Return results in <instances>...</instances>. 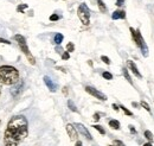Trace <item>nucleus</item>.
<instances>
[{
    "label": "nucleus",
    "mask_w": 154,
    "mask_h": 146,
    "mask_svg": "<svg viewBox=\"0 0 154 146\" xmlns=\"http://www.w3.org/2000/svg\"><path fill=\"white\" fill-rule=\"evenodd\" d=\"M74 126L76 127V129L83 135V137H85V139H88V140H93V137H91L90 132L88 131V128L85 127L84 125H82V124H74Z\"/></svg>",
    "instance_id": "7"
},
{
    "label": "nucleus",
    "mask_w": 154,
    "mask_h": 146,
    "mask_svg": "<svg viewBox=\"0 0 154 146\" xmlns=\"http://www.w3.org/2000/svg\"><path fill=\"white\" fill-rule=\"evenodd\" d=\"M131 33H132V37L134 39L135 44L140 48L142 55L145 56V57H147L148 56V48H147V45H146V43L143 40L142 35L140 33V30H134L133 27H131Z\"/></svg>",
    "instance_id": "4"
},
{
    "label": "nucleus",
    "mask_w": 154,
    "mask_h": 146,
    "mask_svg": "<svg viewBox=\"0 0 154 146\" xmlns=\"http://www.w3.org/2000/svg\"><path fill=\"white\" fill-rule=\"evenodd\" d=\"M44 82H45V84H46V87L50 89V91H52V93H55V91H57L58 89V86L49 77V76H44Z\"/></svg>",
    "instance_id": "10"
},
{
    "label": "nucleus",
    "mask_w": 154,
    "mask_h": 146,
    "mask_svg": "<svg viewBox=\"0 0 154 146\" xmlns=\"http://www.w3.org/2000/svg\"><path fill=\"white\" fill-rule=\"evenodd\" d=\"M127 65H128V68L131 69V71L134 74L136 77H139V78H142V75L140 74L139 69H137V67L135 65V63L133 62V61H127Z\"/></svg>",
    "instance_id": "11"
},
{
    "label": "nucleus",
    "mask_w": 154,
    "mask_h": 146,
    "mask_svg": "<svg viewBox=\"0 0 154 146\" xmlns=\"http://www.w3.org/2000/svg\"><path fill=\"white\" fill-rule=\"evenodd\" d=\"M145 137H146V139H148V140H149V143L153 140V138H154L153 133H152V132H149V131H146V132H145Z\"/></svg>",
    "instance_id": "19"
},
{
    "label": "nucleus",
    "mask_w": 154,
    "mask_h": 146,
    "mask_svg": "<svg viewBox=\"0 0 154 146\" xmlns=\"http://www.w3.org/2000/svg\"><path fill=\"white\" fill-rule=\"evenodd\" d=\"M109 126L110 128H113V129H120V122L117 121V120H110L109 121Z\"/></svg>",
    "instance_id": "15"
},
{
    "label": "nucleus",
    "mask_w": 154,
    "mask_h": 146,
    "mask_svg": "<svg viewBox=\"0 0 154 146\" xmlns=\"http://www.w3.org/2000/svg\"><path fill=\"white\" fill-rule=\"evenodd\" d=\"M112 18L114 20H117V19H125L126 18V12L122 11V10H116L115 12L112 14Z\"/></svg>",
    "instance_id": "12"
},
{
    "label": "nucleus",
    "mask_w": 154,
    "mask_h": 146,
    "mask_svg": "<svg viewBox=\"0 0 154 146\" xmlns=\"http://www.w3.org/2000/svg\"><path fill=\"white\" fill-rule=\"evenodd\" d=\"M29 134L27 119L24 115H14L10 119L4 133V145L19 146Z\"/></svg>",
    "instance_id": "1"
},
{
    "label": "nucleus",
    "mask_w": 154,
    "mask_h": 146,
    "mask_svg": "<svg viewBox=\"0 0 154 146\" xmlns=\"http://www.w3.org/2000/svg\"><path fill=\"white\" fill-rule=\"evenodd\" d=\"M19 81V71L12 65H1L0 67V82L5 86L16 84Z\"/></svg>",
    "instance_id": "2"
},
{
    "label": "nucleus",
    "mask_w": 154,
    "mask_h": 146,
    "mask_svg": "<svg viewBox=\"0 0 154 146\" xmlns=\"http://www.w3.org/2000/svg\"><path fill=\"white\" fill-rule=\"evenodd\" d=\"M129 129L132 131V133H135V132H136V131H135V128L133 127V126H129Z\"/></svg>",
    "instance_id": "33"
},
{
    "label": "nucleus",
    "mask_w": 154,
    "mask_h": 146,
    "mask_svg": "<svg viewBox=\"0 0 154 146\" xmlns=\"http://www.w3.org/2000/svg\"><path fill=\"white\" fill-rule=\"evenodd\" d=\"M85 91H87L88 94L93 95L94 97H96V99H98V100H101V101H106V100H107V96H106L103 93H101V91H98L97 89H95L94 87L87 86V87H85Z\"/></svg>",
    "instance_id": "6"
},
{
    "label": "nucleus",
    "mask_w": 154,
    "mask_h": 146,
    "mask_svg": "<svg viewBox=\"0 0 154 146\" xmlns=\"http://www.w3.org/2000/svg\"><path fill=\"white\" fill-rule=\"evenodd\" d=\"M0 44H7V45H10V44H11V42H8L7 39H4V38H0Z\"/></svg>",
    "instance_id": "29"
},
{
    "label": "nucleus",
    "mask_w": 154,
    "mask_h": 146,
    "mask_svg": "<svg viewBox=\"0 0 154 146\" xmlns=\"http://www.w3.org/2000/svg\"><path fill=\"white\" fill-rule=\"evenodd\" d=\"M143 146H153V145H152V143H146Z\"/></svg>",
    "instance_id": "36"
},
{
    "label": "nucleus",
    "mask_w": 154,
    "mask_h": 146,
    "mask_svg": "<svg viewBox=\"0 0 154 146\" xmlns=\"http://www.w3.org/2000/svg\"><path fill=\"white\" fill-rule=\"evenodd\" d=\"M76 146H83V145H82V141L77 140V141H76Z\"/></svg>",
    "instance_id": "35"
},
{
    "label": "nucleus",
    "mask_w": 154,
    "mask_h": 146,
    "mask_svg": "<svg viewBox=\"0 0 154 146\" xmlns=\"http://www.w3.org/2000/svg\"><path fill=\"white\" fill-rule=\"evenodd\" d=\"M68 107L70 108L71 112H75V113H78V110H77V107L75 106V103L71 101V100H68Z\"/></svg>",
    "instance_id": "16"
},
{
    "label": "nucleus",
    "mask_w": 154,
    "mask_h": 146,
    "mask_svg": "<svg viewBox=\"0 0 154 146\" xmlns=\"http://www.w3.org/2000/svg\"><path fill=\"white\" fill-rule=\"evenodd\" d=\"M93 127L95 128L96 131H98V132H100L102 135H104V134H106V131H104V128L102 127V126H100V125H94Z\"/></svg>",
    "instance_id": "18"
},
{
    "label": "nucleus",
    "mask_w": 154,
    "mask_h": 146,
    "mask_svg": "<svg viewBox=\"0 0 154 146\" xmlns=\"http://www.w3.org/2000/svg\"><path fill=\"white\" fill-rule=\"evenodd\" d=\"M23 88H24V81H21L19 80L16 84H13V87H12V89H11V95L13 96V97H17V96H19L20 93L23 91Z\"/></svg>",
    "instance_id": "8"
},
{
    "label": "nucleus",
    "mask_w": 154,
    "mask_h": 146,
    "mask_svg": "<svg viewBox=\"0 0 154 146\" xmlns=\"http://www.w3.org/2000/svg\"><path fill=\"white\" fill-rule=\"evenodd\" d=\"M114 146H126L121 140H114Z\"/></svg>",
    "instance_id": "28"
},
{
    "label": "nucleus",
    "mask_w": 154,
    "mask_h": 146,
    "mask_svg": "<svg viewBox=\"0 0 154 146\" xmlns=\"http://www.w3.org/2000/svg\"><path fill=\"white\" fill-rule=\"evenodd\" d=\"M56 51H57L58 54H60V52H62V49H60L59 46H57V48H56Z\"/></svg>",
    "instance_id": "34"
},
{
    "label": "nucleus",
    "mask_w": 154,
    "mask_h": 146,
    "mask_svg": "<svg viewBox=\"0 0 154 146\" xmlns=\"http://www.w3.org/2000/svg\"><path fill=\"white\" fill-rule=\"evenodd\" d=\"M113 108H114V110H120V107H119L117 105H115V103L113 105Z\"/></svg>",
    "instance_id": "32"
},
{
    "label": "nucleus",
    "mask_w": 154,
    "mask_h": 146,
    "mask_svg": "<svg viewBox=\"0 0 154 146\" xmlns=\"http://www.w3.org/2000/svg\"><path fill=\"white\" fill-rule=\"evenodd\" d=\"M97 5H98V8L102 13H106L107 12V6L104 5V2L102 0H97Z\"/></svg>",
    "instance_id": "13"
},
{
    "label": "nucleus",
    "mask_w": 154,
    "mask_h": 146,
    "mask_svg": "<svg viewBox=\"0 0 154 146\" xmlns=\"http://www.w3.org/2000/svg\"><path fill=\"white\" fill-rule=\"evenodd\" d=\"M14 40L18 43L20 50L23 51V54H24V55L27 57L29 62H30L31 64H36L35 57L31 55V52H30V50H29V46H27V43H26V39H25V37L21 36V35H16V36H14Z\"/></svg>",
    "instance_id": "3"
},
{
    "label": "nucleus",
    "mask_w": 154,
    "mask_h": 146,
    "mask_svg": "<svg viewBox=\"0 0 154 146\" xmlns=\"http://www.w3.org/2000/svg\"><path fill=\"white\" fill-rule=\"evenodd\" d=\"M101 59H102V61H103L106 64H108V65L110 64V59H109L107 56H102V57H101Z\"/></svg>",
    "instance_id": "26"
},
{
    "label": "nucleus",
    "mask_w": 154,
    "mask_h": 146,
    "mask_svg": "<svg viewBox=\"0 0 154 146\" xmlns=\"http://www.w3.org/2000/svg\"><path fill=\"white\" fill-rule=\"evenodd\" d=\"M62 58H63V59H69V58H70V54H69L68 51L63 52V54H62Z\"/></svg>",
    "instance_id": "27"
},
{
    "label": "nucleus",
    "mask_w": 154,
    "mask_h": 146,
    "mask_svg": "<svg viewBox=\"0 0 154 146\" xmlns=\"http://www.w3.org/2000/svg\"><path fill=\"white\" fill-rule=\"evenodd\" d=\"M120 108H121V110L125 112V114H126V115H129V116H132V115H133V113H132L131 110H127V108H126L125 106H122V105H121V106H120Z\"/></svg>",
    "instance_id": "22"
},
{
    "label": "nucleus",
    "mask_w": 154,
    "mask_h": 146,
    "mask_svg": "<svg viewBox=\"0 0 154 146\" xmlns=\"http://www.w3.org/2000/svg\"><path fill=\"white\" fill-rule=\"evenodd\" d=\"M25 8H27V5H26V4H23V5H19V6L17 7V11H18V12H21V11H24Z\"/></svg>",
    "instance_id": "24"
},
{
    "label": "nucleus",
    "mask_w": 154,
    "mask_h": 146,
    "mask_svg": "<svg viewBox=\"0 0 154 146\" xmlns=\"http://www.w3.org/2000/svg\"><path fill=\"white\" fill-rule=\"evenodd\" d=\"M123 2H125V0H116V5L117 6H122Z\"/></svg>",
    "instance_id": "30"
},
{
    "label": "nucleus",
    "mask_w": 154,
    "mask_h": 146,
    "mask_svg": "<svg viewBox=\"0 0 154 146\" xmlns=\"http://www.w3.org/2000/svg\"><path fill=\"white\" fill-rule=\"evenodd\" d=\"M63 38H64V37H63L62 33H56V35H55V38H54V43L59 45V44L63 42Z\"/></svg>",
    "instance_id": "14"
},
{
    "label": "nucleus",
    "mask_w": 154,
    "mask_h": 146,
    "mask_svg": "<svg viewBox=\"0 0 154 146\" xmlns=\"http://www.w3.org/2000/svg\"><path fill=\"white\" fill-rule=\"evenodd\" d=\"M94 120H95V121H98V120H100V114H98V113H95V114H94Z\"/></svg>",
    "instance_id": "31"
},
{
    "label": "nucleus",
    "mask_w": 154,
    "mask_h": 146,
    "mask_svg": "<svg viewBox=\"0 0 154 146\" xmlns=\"http://www.w3.org/2000/svg\"><path fill=\"white\" fill-rule=\"evenodd\" d=\"M141 106H142L145 110H147V112H149V113H151V107H149V105H148L147 102H145V101H141Z\"/></svg>",
    "instance_id": "23"
},
{
    "label": "nucleus",
    "mask_w": 154,
    "mask_h": 146,
    "mask_svg": "<svg viewBox=\"0 0 154 146\" xmlns=\"http://www.w3.org/2000/svg\"><path fill=\"white\" fill-rule=\"evenodd\" d=\"M0 94H1V90H0Z\"/></svg>",
    "instance_id": "37"
},
{
    "label": "nucleus",
    "mask_w": 154,
    "mask_h": 146,
    "mask_svg": "<svg viewBox=\"0 0 154 146\" xmlns=\"http://www.w3.org/2000/svg\"><path fill=\"white\" fill-rule=\"evenodd\" d=\"M66 132H68V135L70 138V140H77L78 138V134H77V129L74 125L71 124H68L66 125Z\"/></svg>",
    "instance_id": "9"
},
{
    "label": "nucleus",
    "mask_w": 154,
    "mask_h": 146,
    "mask_svg": "<svg viewBox=\"0 0 154 146\" xmlns=\"http://www.w3.org/2000/svg\"><path fill=\"white\" fill-rule=\"evenodd\" d=\"M77 14L78 18L81 19L83 25H89L90 23V10L88 8V6L85 4H81L78 10H77Z\"/></svg>",
    "instance_id": "5"
},
{
    "label": "nucleus",
    "mask_w": 154,
    "mask_h": 146,
    "mask_svg": "<svg viewBox=\"0 0 154 146\" xmlns=\"http://www.w3.org/2000/svg\"><path fill=\"white\" fill-rule=\"evenodd\" d=\"M75 50V45L72 44V43H68V45H66V51L68 52H72Z\"/></svg>",
    "instance_id": "21"
},
{
    "label": "nucleus",
    "mask_w": 154,
    "mask_h": 146,
    "mask_svg": "<svg viewBox=\"0 0 154 146\" xmlns=\"http://www.w3.org/2000/svg\"><path fill=\"white\" fill-rule=\"evenodd\" d=\"M110 146H114V145H110Z\"/></svg>",
    "instance_id": "38"
},
{
    "label": "nucleus",
    "mask_w": 154,
    "mask_h": 146,
    "mask_svg": "<svg viewBox=\"0 0 154 146\" xmlns=\"http://www.w3.org/2000/svg\"><path fill=\"white\" fill-rule=\"evenodd\" d=\"M102 76H103V78H106V80H113V75L110 73H108V71H103V73H102Z\"/></svg>",
    "instance_id": "20"
},
{
    "label": "nucleus",
    "mask_w": 154,
    "mask_h": 146,
    "mask_svg": "<svg viewBox=\"0 0 154 146\" xmlns=\"http://www.w3.org/2000/svg\"><path fill=\"white\" fill-rule=\"evenodd\" d=\"M59 18H60V17H59L58 14H56V13H55V14H51V16H50V20H51V21H57V20Z\"/></svg>",
    "instance_id": "25"
},
{
    "label": "nucleus",
    "mask_w": 154,
    "mask_h": 146,
    "mask_svg": "<svg viewBox=\"0 0 154 146\" xmlns=\"http://www.w3.org/2000/svg\"><path fill=\"white\" fill-rule=\"evenodd\" d=\"M122 73H123V76L126 77V80H127V81H128L131 84H133V82H132V78H131V76H129V74H128V70H127L126 68H123V69H122Z\"/></svg>",
    "instance_id": "17"
}]
</instances>
